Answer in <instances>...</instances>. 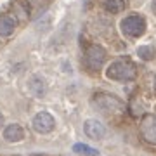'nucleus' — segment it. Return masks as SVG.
Returning <instances> with one entry per match:
<instances>
[{
	"label": "nucleus",
	"instance_id": "2",
	"mask_svg": "<svg viewBox=\"0 0 156 156\" xmlns=\"http://www.w3.org/2000/svg\"><path fill=\"white\" fill-rule=\"evenodd\" d=\"M92 104L102 113H120L123 109V102L111 94H95Z\"/></svg>",
	"mask_w": 156,
	"mask_h": 156
},
{
	"label": "nucleus",
	"instance_id": "8",
	"mask_svg": "<svg viewBox=\"0 0 156 156\" xmlns=\"http://www.w3.org/2000/svg\"><path fill=\"white\" fill-rule=\"evenodd\" d=\"M28 92L33 97H44L45 92H47V85H45V80L38 75H33V76L28 80Z\"/></svg>",
	"mask_w": 156,
	"mask_h": 156
},
{
	"label": "nucleus",
	"instance_id": "1",
	"mask_svg": "<svg viewBox=\"0 0 156 156\" xmlns=\"http://www.w3.org/2000/svg\"><path fill=\"white\" fill-rule=\"evenodd\" d=\"M106 76L111 80H132L135 76V66L128 61H115L106 69Z\"/></svg>",
	"mask_w": 156,
	"mask_h": 156
},
{
	"label": "nucleus",
	"instance_id": "4",
	"mask_svg": "<svg viewBox=\"0 0 156 156\" xmlns=\"http://www.w3.org/2000/svg\"><path fill=\"white\" fill-rule=\"evenodd\" d=\"M104 61H106V50L101 45H89L87 47V50H85V64L89 66V69H92V71L101 69Z\"/></svg>",
	"mask_w": 156,
	"mask_h": 156
},
{
	"label": "nucleus",
	"instance_id": "6",
	"mask_svg": "<svg viewBox=\"0 0 156 156\" xmlns=\"http://www.w3.org/2000/svg\"><path fill=\"white\" fill-rule=\"evenodd\" d=\"M83 130H85V134L94 140H99V139H102V137L106 135V127H104L99 120H92V118L85 122Z\"/></svg>",
	"mask_w": 156,
	"mask_h": 156
},
{
	"label": "nucleus",
	"instance_id": "7",
	"mask_svg": "<svg viewBox=\"0 0 156 156\" xmlns=\"http://www.w3.org/2000/svg\"><path fill=\"white\" fill-rule=\"evenodd\" d=\"M140 130H142V135H144L146 140L156 144V116L154 115H147V116L142 120Z\"/></svg>",
	"mask_w": 156,
	"mask_h": 156
},
{
	"label": "nucleus",
	"instance_id": "11",
	"mask_svg": "<svg viewBox=\"0 0 156 156\" xmlns=\"http://www.w3.org/2000/svg\"><path fill=\"white\" fill-rule=\"evenodd\" d=\"M102 5H104V9H106L108 12L116 14V12L125 9V2H123V0H102Z\"/></svg>",
	"mask_w": 156,
	"mask_h": 156
},
{
	"label": "nucleus",
	"instance_id": "12",
	"mask_svg": "<svg viewBox=\"0 0 156 156\" xmlns=\"http://www.w3.org/2000/svg\"><path fill=\"white\" fill-rule=\"evenodd\" d=\"M137 54L142 59H153V56H154V47L153 45H142V47L137 49Z\"/></svg>",
	"mask_w": 156,
	"mask_h": 156
},
{
	"label": "nucleus",
	"instance_id": "14",
	"mask_svg": "<svg viewBox=\"0 0 156 156\" xmlns=\"http://www.w3.org/2000/svg\"><path fill=\"white\" fill-rule=\"evenodd\" d=\"M151 9H153V12L156 14V0H153V4H151Z\"/></svg>",
	"mask_w": 156,
	"mask_h": 156
},
{
	"label": "nucleus",
	"instance_id": "5",
	"mask_svg": "<svg viewBox=\"0 0 156 156\" xmlns=\"http://www.w3.org/2000/svg\"><path fill=\"white\" fill-rule=\"evenodd\" d=\"M56 127V122H54V118L52 115L47 111H40L38 115H35L33 118V130L35 132H38V134H49L52 132Z\"/></svg>",
	"mask_w": 156,
	"mask_h": 156
},
{
	"label": "nucleus",
	"instance_id": "15",
	"mask_svg": "<svg viewBox=\"0 0 156 156\" xmlns=\"http://www.w3.org/2000/svg\"><path fill=\"white\" fill-rule=\"evenodd\" d=\"M31 156H42V154H31Z\"/></svg>",
	"mask_w": 156,
	"mask_h": 156
},
{
	"label": "nucleus",
	"instance_id": "10",
	"mask_svg": "<svg viewBox=\"0 0 156 156\" xmlns=\"http://www.w3.org/2000/svg\"><path fill=\"white\" fill-rule=\"evenodd\" d=\"M17 26V21L14 16H0V37H11Z\"/></svg>",
	"mask_w": 156,
	"mask_h": 156
},
{
	"label": "nucleus",
	"instance_id": "13",
	"mask_svg": "<svg viewBox=\"0 0 156 156\" xmlns=\"http://www.w3.org/2000/svg\"><path fill=\"white\" fill-rule=\"evenodd\" d=\"M73 149L76 151V153H82V154H90V156L97 154V151L92 149V147H89V146H85V144H75Z\"/></svg>",
	"mask_w": 156,
	"mask_h": 156
},
{
	"label": "nucleus",
	"instance_id": "3",
	"mask_svg": "<svg viewBox=\"0 0 156 156\" xmlns=\"http://www.w3.org/2000/svg\"><path fill=\"white\" fill-rule=\"evenodd\" d=\"M122 31L128 37H140L146 31V19L139 14L125 17L122 21Z\"/></svg>",
	"mask_w": 156,
	"mask_h": 156
},
{
	"label": "nucleus",
	"instance_id": "16",
	"mask_svg": "<svg viewBox=\"0 0 156 156\" xmlns=\"http://www.w3.org/2000/svg\"><path fill=\"white\" fill-rule=\"evenodd\" d=\"M0 123H2V115H0Z\"/></svg>",
	"mask_w": 156,
	"mask_h": 156
},
{
	"label": "nucleus",
	"instance_id": "9",
	"mask_svg": "<svg viewBox=\"0 0 156 156\" xmlns=\"http://www.w3.org/2000/svg\"><path fill=\"white\" fill-rule=\"evenodd\" d=\"M4 139L9 140V142H19V140L24 139V130H23L21 125L11 123L4 128Z\"/></svg>",
	"mask_w": 156,
	"mask_h": 156
}]
</instances>
